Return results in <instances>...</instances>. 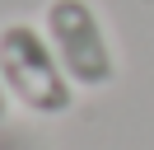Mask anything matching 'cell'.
<instances>
[{"instance_id": "cell-1", "label": "cell", "mask_w": 154, "mask_h": 150, "mask_svg": "<svg viewBox=\"0 0 154 150\" xmlns=\"http://www.w3.org/2000/svg\"><path fill=\"white\" fill-rule=\"evenodd\" d=\"M0 80L10 99L33 117H66L75 108V84L38 24H0Z\"/></svg>"}, {"instance_id": "cell-2", "label": "cell", "mask_w": 154, "mask_h": 150, "mask_svg": "<svg viewBox=\"0 0 154 150\" xmlns=\"http://www.w3.org/2000/svg\"><path fill=\"white\" fill-rule=\"evenodd\" d=\"M42 33L56 47V56H61V66H66L75 89H107L117 80L112 38L103 28V14L89 0H47Z\"/></svg>"}, {"instance_id": "cell-3", "label": "cell", "mask_w": 154, "mask_h": 150, "mask_svg": "<svg viewBox=\"0 0 154 150\" xmlns=\"http://www.w3.org/2000/svg\"><path fill=\"white\" fill-rule=\"evenodd\" d=\"M10 103H14V99H10V89H5V80H0V122L10 117Z\"/></svg>"}]
</instances>
